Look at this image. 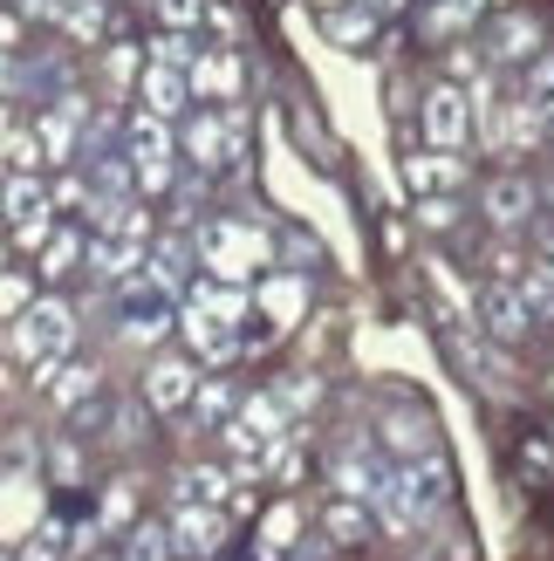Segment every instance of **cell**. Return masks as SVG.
Returning a JSON list of instances; mask_svg holds the SVG:
<instances>
[{
    "instance_id": "obj_4",
    "label": "cell",
    "mask_w": 554,
    "mask_h": 561,
    "mask_svg": "<svg viewBox=\"0 0 554 561\" xmlns=\"http://www.w3.org/2000/svg\"><path fill=\"white\" fill-rule=\"evenodd\" d=\"M425 137L438 151H459L465 137H473V103H465L459 82H438V90L425 96Z\"/></svg>"
},
{
    "instance_id": "obj_19",
    "label": "cell",
    "mask_w": 554,
    "mask_h": 561,
    "mask_svg": "<svg viewBox=\"0 0 554 561\" xmlns=\"http://www.w3.org/2000/svg\"><path fill=\"white\" fill-rule=\"evenodd\" d=\"M35 145H42V158H69L76 151V110H48L42 130H35Z\"/></svg>"
},
{
    "instance_id": "obj_2",
    "label": "cell",
    "mask_w": 554,
    "mask_h": 561,
    "mask_svg": "<svg viewBox=\"0 0 554 561\" xmlns=\"http://www.w3.org/2000/svg\"><path fill=\"white\" fill-rule=\"evenodd\" d=\"M199 254H206V267H212L219 280H233V288H240V280H246V274H254V267L267 261V240H261L254 227H233V219H212V227L199 233Z\"/></svg>"
},
{
    "instance_id": "obj_30",
    "label": "cell",
    "mask_w": 554,
    "mask_h": 561,
    "mask_svg": "<svg viewBox=\"0 0 554 561\" xmlns=\"http://www.w3.org/2000/svg\"><path fill=\"white\" fill-rule=\"evenodd\" d=\"M158 14L172 21V27H192V21L206 14V0H158Z\"/></svg>"
},
{
    "instance_id": "obj_38",
    "label": "cell",
    "mask_w": 554,
    "mask_h": 561,
    "mask_svg": "<svg viewBox=\"0 0 554 561\" xmlns=\"http://www.w3.org/2000/svg\"><path fill=\"white\" fill-rule=\"evenodd\" d=\"M315 8H343V0H315Z\"/></svg>"
},
{
    "instance_id": "obj_13",
    "label": "cell",
    "mask_w": 554,
    "mask_h": 561,
    "mask_svg": "<svg viewBox=\"0 0 554 561\" xmlns=\"http://www.w3.org/2000/svg\"><path fill=\"white\" fill-rule=\"evenodd\" d=\"M528 301H520V288H486V329L493 335H507V343H513V335H528Z\"/></svg>"
},
{
    "instance_id": "obj_16",
    "label": "cell",
    "mask_w": 554,
    "mask_h": 561,
    "mask_svg": "<svg viewBox=\"0 0 554 561\" xmlns=\"http://www.w3.org/2000/svg\"><path fill=\"white\" fill-rule=\"evenodd\" d=\"M328 35H336L343 48H363V42L377 35V14H370V8H349V0H343V8H328Z\"/></svg>"
},
{
    "instance_id": "obj_7",
    "label": "cell",
    "mask_w": 554,
    "mask_h": 561,
    "mask_svg": "<svg viewBox=\"0 0 554 561\" xmlns=\"http://www.w3.org/2000/svg\"><path fill=\"white\" fill-rule=\"evenodd\" d=\"M219 541H227V520H219L212 507L199 514V507H178V520H172V548L178 554H219Z\"/></svg>"
},
{
    "instance_id": "obj_37",
    "label": "cell",
    "mask_w": 554,
    "mask_h": 561,
    "mask_svg": "<svg viewBox=\"0 0 554 561\" xmlns=\"http://www.w3.org/2000/svg\"><path fill=\"white\" fill-rule=\"evenodd\" d=\"M8 137H14V117H8V110H0V151H8Z\"/></svg>"
},
{
    "instance_id": "obj_24",
    "label": "cell",
    "mask_w": 554,
    "mask_h": 561,
    "mask_svg": "<svg viewBox=\"0 0 554 561\" xmlns=\"http://www.w3.org/2000/svg\"><path fill=\"white\" fill-rule=\"evenodd\" d=\"M76 261H82V240H76V233H55V240H48V254H42V274H48V280H62Z\"/></svg>"
},
{
    "instance_id": "obj_39",
    "label": "cell",
    "mask_w": 554,
    "mask_h": 561,
    "mask_svg": "<svg viewBox=\"0 0 554 561\" xmlns=\"http://www.w3.org/2000/svg\"><path fill=\"white\" fill-rule=\"evenodd\" d=\"M547 274H554V254H547Z\"/></svg>"
},
{
    "instance_id": "obj_8",
    "label": "cell",
    "mask_w": 554,
    "mask_h": 561,
    "mask_svg": "<svg viewBox=\"0 0 554 561\" xmlns=\"http://www.w3.org/2000/svg\"><path fill=\"white\" fill-rule=\"evenodd\" d=\"M185 90H192V96H219V103H227V96L240 90V62H233V55H192Z\"/></svg>"
},
{
    "instance_id": "obj_1",
    "label": "cell",
    "mask_w": 554,
    "mask_h": 561,
    "mask_svg": "<svg viewBox=\"0 0 554 561\" xmlns=\"http://www.w3.org/2000/svg\"><path fill=\"white\" fill-rule=\"evenodd\" d=\"M240 316H246V288H233V280L227 288H199L185 301V329H192V343H199L212 363L233 356V322Z\"/></svg>"
},
{
    "instance_id": "obj_18",
    "label": "cell",
    "mask_w": 554,
    "mask_h": 561,
    "mask_svg": "<svg viewBox=\"0 0 554 561\" xmlns=\"http://www.w3.org/2000/svg\"><path fill=\"white\" fill-rule=\"evenodd\" d=\"M328 541H336V548H363L370 541V514L363 507H349V500H343V507H328Z\"/></svg>"
},
{
    "instance_id": "obj_3",
    "label": "cell",
    "mask_w": 554,
    "mask_h": 561,
    "mask_svg": "<svg viewBox=\"0 0 554 561\" xmlns=\"http://www.w3.org/2000/svg\"><path fill=\"white\" fill-rule=\"evenodd\" d=\"M69 335H76L69 308H62V301H35V308L21 316V329H14V350H21V356H35V363H62Z\"/></svg>"
},
{
    "instance_id": "obj_14",
    "label": "cell",
    "mask_w": 554,
    "mask_h": 561,
    "mask_svg": "<svg viewBox=\"0 0 554 561\" xmlns=\"http://www.w3.org/2000/svg\"><path fill=\"white\" fill-rule=\"evenodd\" d=\"M0 213H8V227H21V219H42V213H48V192L21 172V179H8V192H0Z\"/></svg>"
},
{
    "instance_id": "obj_36",
    "label": "cell",
    "mask_w": 554,
    "mask_h": 561,
    "mask_svg": "<svg viewBox=\"0 0 554 561\" xmlns=\"http://www.w3.org/2000/svg\"><path fill=\"white\" fill-rule=\"evenodd\" d=\"M14 35H21V14H0V48H8Z\"/></svg>"
},
{
    "instance_id": "obj_20",
    "label": "cell",
    "mask_w": 554,
    "mask_h": 561,
    "mask_svg": "<svg viewBox=\"0 0 554 561\" xmlns=\"http://www.w3.org/2000/svg\"><path fill=\"white\" fill-rule=\"evenodd\" d=\"M534 110L541 124H554V55H534V69H528V96H520Z\"/></svg>"
},
{
    "instance_id": "obj_33",
    "label": "cell",
    "mask_w": 554,
    "mask_h": 561,
    "mask_svg": "<svg viewBox=\"0 0 554 561\" xmlns=\"http://www.w3.org/2000/svg\"><path fill=\"white\" fill-rule=\"evenodd\" d=\"M14 240H21V247H42V240H48V213H42V219H21Z\"/></svg>"
},
{
    "instance_id": "obj_17",
    "label": "cell",
    "mask_w": 554,
    "mask_h": 561,
    "mask_svg": "<svg viewBox=\"0 0 554 561\" xmlns=\"http://www.w3.org/2000/svg\"><path fill=\"white\" fill-rule=\"evenodd\" d=\"M459 179H465V164H459V158H446V151L411 158V185H418V192H446V185H459Z\"/></svg>"
},
{
    "instance_id": "obj_22",
    "label": "cell",
    "mask_w": 554,
    "mask_h": 561,
    "mask_svg": "<svg viewBox=\"0 0 554 561\" xmlns=\"http://www.w3.org/2000/svg\"><path fill=\"white\" fill-rule=\"evenodd\" d=\"M520 301H528V316L554 322V274H547V267H534L528 280H520Z\"/></svg>"
},
{
    "instance_id": "obj_31",
    "label": "cell",
    "mask_w": 554,
    "mask_h": 561,
    "mask_svg": "<svg viewBox=\"0 0 554 561\" xmlns=\"http://www.w3.org/2000/svg\"><path fill=\"white\" fill-rule=\"evenodd\" d=\"M507 130L520 137V145H534V137H541V117H534L528 103H513V117H507Z\"/></svg>"
},
{
    "instance_id": "obj_26",
    "label": "cell",
    "mask_w": 554,
    "mask_h": 561,
    "mask_svg": "<svg viewBox=\"0 0 554 561\" xmlns=\"http://www.w3.org/2000/svg\"><path fill=\"white\" fill-rule=\"evenodd\" d=\"M185 500H206V507H219L227 500V472H212V466H199V472H185Z\"/></svg>"
},
{
    "instance_id": "obj_28",
    "label": "cell",
    "mask_w": 554,
    "mask_h": 561,
    "mask_svg": "<svg viewBox=\"0 0 554 561\" xmlns=\"http://www.w3.org/2000/svg\"><path fill=\"white\" fill-rule=\"evenodd\" d=\"M151 48H158L151 62H164V69H192V42H185V35H158Z\"/></svg>"
},
{
    "instance_id": "obj_6",
    "label": "cell",
    "mask_w": 554,
    "mask_h": 561,
    "mask_svg": "<svg viewBox=\"0 0 554 561\" xmlns=\"http://www.w3.org/2000/svg\"><path fill=\"white\" fill-rule=\"evenodd\" d=\"M130 158H137V179H145L151 192L172 179L164 172V158H172V130H164V117H137L130 124Z\"/></svg>"
},
{
    "instance_id": "obj_34",
    "label": "cell",
    "mask_w": 554,
    "mask_h": 561,
    "mask_svg": "<svg viewBox=\"0 0 554 561\" xmlns=\"http://www.w3.org/2000/svg\"><path fill=\"white\" fill-rule=\"evenodd\" d=\"M21 14H42V21H62L69 0H21Z\"/></svg>"
},
{
    "instance_id": "obj_9",
    "label": "cell",
    "mask_w": 554,
    "mask_h": 561,
    "mask_svg": "<svg viewBox=\"0 0 554 561\" xmlns=\"http://www.w3.org/2000/svg\"><path fill=\"white\" fill-rule=\"evenodd\" d=\"M185 69H164V62H151L145 69V117H164V124H172L178 117V110H185Z\"/></svg>"
},
{
    "instance_id": "obj_27",
    "label": "cell",
    "mask_w": 554,
    "mask_h": 561,
    "mask_svg": "<svg viewBox=\"0 0 554 561\" xmlns=\"http://www.w3.org/2000/svg\"><path fill=\"white\" fill-rule=\"evenodd\" d=\"M397 453H431V417H391Z\"/></svg>"
},
{
    "instance_id": "obj_35",
    "label": "cell",
    "mask_w": 554,
    "mask_h": 561,
    "mask_svg": "<svg viewBox=\"0 0 554 561\" xmlns=\"http://www.w3.org/2000/svg\"><path fill=\"white\" fill-rule=\"evenodd\" d=\"M363 8H370V14H404L411 0H363Z\"/></svg>"
},
{
    "instance_id": "obj_11",
    "label": "cell",
    "mask_w": 554,
    "mask_h": 561,
    "mask_svg": "<svg viewBox=\"0 0 554 561\" xmlns=\"http://www.w3.org/2000/svg\"><path fill=\"white\" fill-rule=\"evenodd\" d=\"M192 383H199V377H192L178 356H164L158 370H151V383H145V398H151V411H178L192 398Z\"/></svg>"
},
{
    "instance_id": "obj_25",
    "label": "cell",
    "mask_w": 554,
    "mask_h": 561,
    "mask_svg": "<svg viewBox=\"0 0 554 561\" xmlns=\"http://www.w3.org/2000/svg\"><path fill=\"white\" fill-rule=\"evenodd\" d=\"M164 554H172V535H164V527H137L124 541V561H164Z\"/></svg>"
},
{
    "instance_id": "obj_23",
    "label": "cell",
    "mask_w": 554,
    "mask_h": 561,
    "mask_svg": "<svg viewBox=\"0 0 554 561\" xmlns=\"http://www.w3.org/2000/svg\"><path fill=\"white\" fill-rule=\"evenodd\" d=\"M473 14H480V0H446V8H431V14H425V35H459V27L473 21Z\"/></svg>"
},
{
    "instance_id": "obj_29",
    "label": "cell",
    "mask_w": 554,
    "mask_h": 561,
    "mask_svg": "<svg viewBox=\"0 0 554 561\" xmlns=\"http://www.w3.org/2000/svg\"><path fill=\"white\" fill-rule=\"evenodd\" d=\"M8 164H14V172H35V164H42V145H35L27 130H14V137H8Z\"/></svg>"
},
{
    "instance_id": "obj_12",
    "label": "cell",
    "mask_w": 554,
    "mask_h": 561,
    "mask_svg": "<svg viewBox=\"0 0 554 561\" xmlns=\"http://www.w3.org/2000/svg\"><path fill=\"white\" fill-rule=\"evenodd\" d=\"M534 48H541V27L528 14H500V27H493V55H500V62H534Z\"/></svg>"
},
{
    "instance_id": "obj_21",
    "label": "cell",
    "mask_w": 554,
    "mask_h": 561,
    "mask_svg": "<svg viewBox=\"0 0 554 561\" xmlns=\"http://www.w3.org/2000/svg\"><path fill=\"white\" fill-rule=\"evenodd\" d=\"M42 377H55V383H48V390H55V404H82V398L96 390L90 370H55V363H42Z\"/></svg>"
},
{
    "instance_id": "obj_15",
    "label": "cell",
    "mask_w": 554,
    "mask_h": 561,
    "mask_svg": "<svg viewBox=\"0 0 554 561\" xmlns=\"http://www.w3.org/2000/svg\"><path fill=\"white\" fill-rule=\"evenodd\" d=\"M137 254H145V240H117V233H109V240L90 247V267H96L103 280H124V274L137 267Z\"/></svg>"
},
{
    "instance_id": "obj_10",
    "label": "cell",
    "mask_w": 554,
    "mask_h": 561,
    "mask_svg": "<svg viewBox=\"0 0 554 561\" xmlns=\"http://www.w3.org/2000/svg\"><path fill=\"white\" fill-rule=\"evenodd\" d=\"M528 213H534V185H528V179H493V185H486V219L520 227Z\"/></svg>"
},
{
    "instance_id": "obj_32",
    "label": "cell",
    "mask_w": 554,
    "mask_h": 561,
    "mask_svg": "<svg viewBox=\"0 0 554 561\" xmlns=\"http://www.w3.org/2000/svg\"><path fill=\"white\" fill-rule=\"evenodd\" d=\"M227 404H233V398H227L219 383H206V390H199V417H227Z\"/></svg>"
},
{
    "instance_id": "obj_5",
    "label": "cell",
    "mask_w": 554,
    "mask_h": 561,
    "mask_svg": "<svg viewBox=\"0 0 554 561\" xmlns=\"http://www.w3.org/2000/svg\"><path fill=\"white\" fill-rule=\"evenodd\" d=\"M240 137H246V117H240V110H219V117L206 110V117L185 130V151L199 158V164H233V158H240Z\"/></svg>"
}]
</instances>
